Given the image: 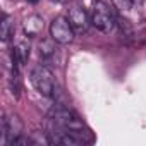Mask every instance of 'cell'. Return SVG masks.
Wrapping results in <instances>:
<instances>
[{
  "mask_svg": "<svg viewBox=\"0 0 146 146\" xmlns=\"http://www.w3.org/2000/svg\"><path fill=\"white\" fill-rule=\"evenodd\" d=\"M91 24L102 33H112L117 26V16L113 14L108 4L96 0L93 5V12H91Z\"/></svg>",
  "mask_w": 146,
  "mask_h": 146,
  "instance_id": "6da1fadb",
  "label": "cell"
},
{
  "mask_svg": "<svg viewBox=\"0 0 146 146\" xmlns=\"http://www.w3.org/2000/svg\"><path fill=\"white\" fill-rule=\"evenodd\" d=\"M29 79H31V84L35 86V90L43 95V96H53V91H55V81H53V74L52 70L43 65V64H38L31 69V74H29Z\"/></svg>",
  "mask_w": 146,
  "mask_h": 146,
  "instance_id": "7a4b0ae2",
  "label": "cell"
},
{
  "mask_svg": "<svg viewBox=\"0 0 146 146\" xmlns=\"http://www.w3.org/2000/svg\"><path fill=\"white\" fill-rule=\"evenodd\" d=\"M50 36L58 45H69V43H72L76 33H74V29H72V26H70L67 17L58 16V17H55L50 23Z\"/></svg>",
  "mask_w": 146,
  "mask_h": 146,
  "instance_id": "3957f363",
  "label": "cell"
},
{
  "mask_svg": "<svg viewBox=\"0 0 146 146\" xmlns=\"http://www.w3.org/2000/svg\"><path fill=\"white\" fill-rule=\"evenodd\" d=\"M72 29H74L76 35H83L88 31L90 24H91V17L86 14V11L81 7V5H74V7H70L69 11V16H67Z\"/></svg>",
  "mask_w": 146,
  "mask_h": 146,
  "instance_id": "277c9868",
  "label": "cell"
},
{
  "mask_svg": "<svg viewBox=\"0 0 146 146\" xmlns=\"http://www.w3.org/2000/svg\"><path fill=\"white\" fill-rule=\"evenodd\" d=\"M28 60H29V45L26 41H21L12 48V67L19 69Z\"/></svg>",
  "mask_w": 146,
  "mask_h": 146,
  "instance_id": "5b68a950",
  "label": "cell"
},
{
  "mask_svg": "<svg viewBox=\"0 0 146 146\" xmlns=\"http://www.w3.org/2000/svg\"><path fill=\"white\" fill-rule=\"evenodd\" d=\"M23 29H24V35H26V36H31V38H33V36H38V35L43 31V19H41L40 16L33 14V16H29V17L24 19Z\"/></svg>",
  "mask_w": 146,
  "mask_h": 146,
  "instance_id": "8992f818",
  "label": "cell"
},
{
  "mask_svg": "<svg viewBox=\"0 0 146 146\" xmlns=\"http://www.w3.org/2000/svg\"><path fill=\"white\" fill-rule=\"evenodd\" d=\"M12 33H14L12 21H11V17H9L7 14H4V16H2V23H0V40H2L4 43H7V41L11 40Z\"/></svg>",
  "mask_w": 146,
  "mask_h": 146,
  "instance_id": "52a82bcc",
  "label": "cell"
},
{
  "mask_svg": "<svg viewBox=\"0 0 146 146\" xmlns=\"http://www.w3.org/2000/svg\"><path fill=\"white\" fill-rule=\"evenodd\" d=\"M9 88H11V93L14 96H19V91H21V81H19V69H14L11 70V76H9Z\"/></svg>",
  "mask_w": 146,
  "mask_h": 146,
  "instance_id": "ba28073f",
  "label": "cell"
},
{
  "mask_svg": "<svg viewBox=\"0 0 146 146\" xmlns=\"http://www.w3.org/2000/svg\"><path fill=\"white\" fill-rule=\"evenodd\" d=\"M53 38L52 40H43L41 43H40V55L43 57V58H50L53 53H55V45H53Z\"/></svg>",
  "mask_w": 146,
  "mask_h": 146,
  "instance_id": "9c48e42d",
  "label": "cell"
},
{
  "mask_svg": "<svg viewBox=\"0 0 146 146\" xmlns=\"http://www.w3.org/2000/svg\"><path fill=\"white\" fill-rule=\"evenodd\" d=\"M117 26H119V29L124 36H132V24H131L129 19H125L122 16H117Z\"/></svg>",
  "mask_w": 146,
  "mask_h": 146,
  "instance_id": "30bf717a",
  "label": "cell"
},
{
  "mask_svg": "<svg viewBox=\"0 0 146 146\" xmlns=\"http://www.w3.org/2000/svg\"><path fill=\"white\" fill-rule=\"evenodd\" d=\"M112 2H113V5H115L120 12L127 14V12L132 11V7H134V4H136V0H112Z\"/></svg>",
  "mask_w": 146,
  "mask_h": 146,
  "instance_id": "8fae6325",
  "label": "cell"
},
{
  "mask_svg": "<svg viewBox=\"0 0 146 146\" xmlns=\"http://www.w3.org/2000/svg\"><path fill=\"white\" fill-rule=\"evenodd\" d=\"M28 144H31V139H29V137H26L24 134H21V136H19V137L11 144V146H28Z\"/></svg>",
  "mask_w": 146,
  "mask_h": 146,
  "instance_id": "7c38bea8",
  "label": "cell"
},
{
  "mask_svg": "<svg viewBox=\"0 0 146 146\" xmlns=\"http://www.w3.org/2000/svg\"><path fill=\"white\" fill-rule=\"evenodd\" d=\"M29 4H38V0H28Z\"/></svg>",
  "mask_w": 146,
  "mask_h": 146,
  "instance_id": "4fadbf2b",
  "label": "cell"
},
{
  "mask_svg": "<svg viewBox=\"0 0 146 146\" xmlns=\"http://www.w3.org/2000/svg\"><path fill=\"white\" fill-rule=\"evenodd\" d=\"M52 2H58V0H52Z\"/></svg>",
  "mask_w": 146,
  "mask_h": 146,
  "instance_id": "5bb4252c",
  "label": "cell"
}]
</instances>
